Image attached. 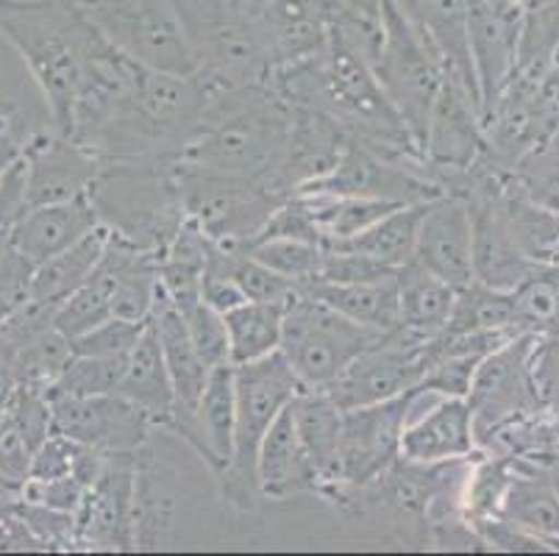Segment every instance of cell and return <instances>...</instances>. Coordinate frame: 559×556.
Wrapping results in <instances>:
<instances>
[{"mask_svg":"<svg viewBox=\"0 0 559 556\" xmlns=\"http://www.w3.org/2000/svg\"><path fill=\"white\" fill-rule=\"evenodd\" d=\"M289 106L267 84L221 90L176 153L179 165L228 181L287 192Z\"/></svg>","mask_w":559,"mask_h":556,"instance_id":"cell-1","label":"cell"},{"mask_svg":"<svg viewBox=\"0 0 559 556\" xmlns=\"http://www.w3.org/2000/svg\"><path fill=\"white\" fill-rule=\"evenodd\" d=\"M0 37L23 59L50 122L68 137L100 34L73 0H0Z\"/></svg>","mask_w":559,"mask_h":556,"instance_id":"cell-2","label":"cell"},{"mask_svg":"<svg viewBox=\"0 0 559 556\" xmlns=\"http://www.w3.org/2000/svg\"><path fill=\"white\" fill-rule=\"evenodd\" d=\"M90 201L111 234L145 251H165L187 221L173 178V159H100Z\"/></svg>","mask_w":559,"mask_h":556,"instance_id":"cell-3","label":"cell"},{"mask_svg":"<svg viewBox=\"0 0 559 556\" xmlns=\"http://www.w3.org/2000/svg\"><path fill=\"white\" fill-rule=\"evenodd\" d=\"M296 370L289 367L282 351L264 356L259 362L237 365V428H234V457L217 484L231 507L253 512L262 504L257 478L259 446L267 428L276 423L289 406V401L301 392Z\"/></svg>","mask_w":559,"mask_h":556,"instance_id":"cell-4","label":"cell"},{"mask_svg":"<svg viewBox=\"0 0 559 556\" xmlns=\"http://www.w3.org/2000/svg\"><path fill=\"white\" fill-rule=\"evenodd\" d=\"M384 334L388 331L357 323L323 300L298 293L287 304L278 351L296 370L304 390H329L345 367Z\"/></svg>","mask_w":559,"mask_h":556,"instance_id":"cell-5","label":"cell"},{"mask_svg":"<svg viewBox=\"0 0 559 556\" xmlns=\"http://www.w3.org/2000/svg\"><path fill=\"white\" fill-rule=\"evenodd\" d=\"M126 56L167 73H198V56L173 0H73Z\"/></svg>","mask_w":559,"mask_h":556,"instance_id":"cell-6","label":"cell"},{"mask_svg":"<svg viewBox=\"0 0 559 556\" xmlns=\"http://www.w3.org/2000/svg\"><path fill=\"white\" fill-rule=\"evenodd\" d=\"M381 9H384V39L373 61V73L424 153L431 106L443 84L445 68L440 56L412 28L395 0H381Z\"/></svg>","mask_w":559,"mask_h":556,"instance_id":"cell-7","label":"cell"},{"mask_svg":"<svg viewBox=\"0 0 559 556\" xmlns=\"http://www.w3.org/2000/svg\"><path fill=\"white\" fill-rule=\"evenodd\" d=\"M535 331H523L485 356L476 367L465 401L474 415L476 442L501 423L515 421L528 412L543 410L532 376V354L537 345Z\"/></svg>","mask_w":559,"mask_h":556,"instance_id":"cell-8","label":"cell"},{"mask_svg":"<svg viewBox=\"0 0 559 556\" xmlns=\"http://www.w3.org/2000/svg\"><path fill=\"white\" fill-rule=\"evenodd\" d=\"M426 370V340L399 326L350 362L326 392L343 410L381 404L415 390L424 381Z\"/></svg>","mask_w":559,"mask_h":556,"instance_id":"cell-9","label":"cell"},{"mask_svg":"<svg viewBox=\"0 0 559 556\" xmlns=\"http://www.w3.org/2000/svg\"><path fill=\"white\" fill-rule=\"evenodd\" d=\"M53 431L109 453H136L156 435V421L120 392L62 395L50 392Z\"/></svg>","mask_w":559,"mask_h":556,"instance_id":"cell-10","label":"cell"},{"mask_svg":"<svg viewBox=\"0 0 559 556\" xmlns=\"http://www.w3.org/2000/svg\"><path fill=\"white\" fill-rule=\"evenodd\" d=\"M523 9L518 0H467V45L481 95V120L521 64Z\"/></svg>","mask_w":559,"mask_h":556,"instance_id":"cell-11","label":"cell"},{"mask_svg":"<svg viewBox=\"0 0 559 556\" xmlns=\"http://www.w3.org/2000/svg\"><path fill=\"white\" fill-rule=\"evenodd\" d=\"M136 453H109L104 473L86 489L75 512L79 548L136 551Z\"/></svg>","mask_w":559,"mask_h":556,"instance_id":"cell-12","label":"cell"},{"mask_svg":"<svg viewBox=\"0 0 559 556\" xmlns=\"http://www.w3.org/2000/svg\"><path fill=\"white\" fill-rule=\"evenodd\" d=\"M412 390L343 415V487H368L401 457Z\"/></svg>","mask_w":559,"mask_h":556,"instance_id":"cell-13","label":"cell"},{"mask_svg":"<svg viewBox=\"0 0 559 556\" xmlns=\"http://www.w3.org/2000/svg\"><path fill=\"white\" fill-rule=\"evenodd\" d=\"M474 415L465 398H449L415 387L409 401L401 457L412 462H449L479 457Z\"/></svg>","mask_w":559,"mask_h":556,"instance_id":"cell-14","label":"cell"},{"mask_svg":"<svg viewBox=\"0 0 559 556\" xmlns=\"http://www.w3.org/2000/svg\"><path fill=\"white\" fill-rule=\"evenodd\" d=\"M485 153V120L481 104L456 75L445 73L431 106L424 140V159L440 181L443 173L467 170Z\"/></svg>","mask_w":559,"mask_h":556,"instance_id":"cell-15","label":"cell"},{"mask_svg":"<svg viewBox=\"0 0 559 556\" xmlns=\"http://www.w3.org/2000/svg\"><path fill=\"white\" fill-rule=\"evenodd\" d=\"M28 162V201L32 206L75 201L90 196L100 173V159L59 131H37L23 142Z\"/></svg>","mask_w":559,"mask_h":556,"instance_id":"cell-16","label":"cell"},{"mask_svg":"<svg viewBox=\"0 0 559 556\" xmlns=\"http://www.w3.org/2000/svg\"><path fill=\"white\" fill-rule=\"evenodd\" d=\"M412 262L424 264L456 289L474 282V221L460 196L426 203Z\"/></svg>","mask_w":559,"mask_h":556,"instance_id":"cell-17","label":"cell"},{"mask_svg":"<svg viewBox=\"0 0 559 556\" xmlns=\"http://www.w3.org/2000/svg\"><path fill=\"white\" fill-rule=\"evenodd\" d=\"M350 140L354 134L348 126L329 111L307 104H289V140L287 162H284L289 190L296 192L332 176L343 162Z\"/></svg>","mask_w":559,"mask_h":556,"instance_id":"cell-18","label":"cell"},{"mask_svg":"<svg viewBox=\"0 0 559 556\" xmlns=\"http://www.w3.org/2000/svg\"><path fill=\"white\" fill-rule=\"evenodd\" d=\"M234 428H237V365L226 362L212 367L195 417L173 437L185 442L210 468L212 476L221 478L231 465Z\"/></svg>","mask_w":559,"mask_h":556,"instance_id":"cell-19","label":"cell"},{"mask_svg":"<svg viewBox=\"0 0 559 556\" xmlns=\"http://www.w3.org/2000/svg\"><path fill=\"white\" fill-rule=\"evenodd\" d=\"M293 404V401H289ZM257 478L262 501H289L298 496H323V478L298 435L293 412L276 417L259 446Z\"/></svg>","mask_w":559,"mask_h":556,"instance_id":"cell-20","label":"cell"},{"mask_svg":"<svg viewBox=\"0 0 559 556\" xmlns=\"http://www.w3.org/2000/svg\"><path fill=\"white\" fill-rule=\"evenodd\" d=\"M151 326H154L156 336H159L162 356H165L173 390H176V412H173L167 431L179 435L181 428L195 417L198 401H201L203 387L210 381L212 367L210 362L203 359L201 351H198L195 340H192L190 329L185 323V315L176 306H162L159 312L154 315V320H151Z\"/></svg>","mask_w":559,"mask_h":556,"instance_id":"cell-21","label":"cell"},{"mask_svg":"<svg viewBox=\"0 0 559 556\" xmlns=\"http://www.w3.org/2000/svg\"><path fill=\"white\" fill-rule=\"evenodd\" d=\"M98 226L104 223H100V214L90 196L75 198V201L45 203V206H32L23 214V221L12 232V245L34 264H43L45 259L68 251L75 242L90 237Z\"/></svg>","mask_w":559,"mask_h":556,"instance_id":"cell-22","label":"cell"},{"mask_svg":"<svg viewBox=\"0 0 559 556\" xmlns=\"http://www.w3.org/2000/svg\"><path fill=\"white\" fill-rule=\"evenodd\" d=\"M298 435L323 478V496L329 504L343 489V415L345 410L326 390H301L293 404Z\"/></svg>","mask_w":559,"mask_h":556,"instance_id":"cell-23","label":"cell"},{"mask_svg":"<svg viewBox=\"0 0 559 556\" xmlns=\"http://www.w3.org/2000/svg\"><path fill=\"white\" fill-rule=\"evenodd\" d=\"M512 465L515 473L496 518L510 520L546 540L551 551H559V489L554 465L535 459H512Z\"/></svg>","mask_w":559,"mask_h":556,"instance_id":"cell-24","label":"cell"},{"mask_svg":"<svg viewBox=\"0 0 559 556\" xmlns=\"http://www.w3.org/2000/svg\"><path fill=\"white\" fill-rule=\"evenodd\" d=\"M115 392H120L123 398L134 401L140 410L148 412L159 428L170 426L173 412H176V390H173L170 370H167L165 356H162L154 326L145 329L134 351L126 356L123 376H120V385Z\"/></svg>","mask_w":559,"mask_h":556,"instance_id":"cell-25","label":"cell"},{"mask_svg":"<svg viewBox=\"0 0 559 556\" xmlns=\"http://www.w3.org/2000/svg\"><path fill=\"white\" fill-rule=\"evenodd\" d=\"M460 289L445 279L409 262L399 270V326L420 340H431L445 331L454 315Z\"/></svg>","mask_w":559,"mask_h":556,"instance_id":"cell-26","label":"cell"},{"mask_svg":"<svg viewBox=\"0 0 559 556\" xmlns=\"http://www.w3.org/2000/svg\"><path fill=\"white\" fill-rule=\"evenodd\" d=\"M298 293L323 300L357 323L373 326L379 331L399 329V273L357 284H329L309 279L298 284Z\"/></svg>","mask_w":559,"mask_h":556,"instance_id":"cell-27","label":"cell"},{"mask_svg":"<svg viewBox=\"0 0 559 556\" xmlns=\"http://www.w3.org/2000/svg\"><path fill=\"white\" fill-rule=\"evenodd\" d=\"M426 203H412V206H399L388 212L373 226L365 228L362 234L340 242L323 245L326 251H348L368 257L388 268H406L415 259V245H418L420 217H424Z\"/></svg>","mask_w":559,"mask_h":556,"instance_id":"cell-28","label":"cell"},{"mask_svg":"<svg viewBox=\"0 0 559 556\" xmlns=\"http://www.w3.org/2000/svg\"><path fill=\"white\" fill-rule=\"evenodd\" d=\"M109 237V228L98 226L90 237L75 242L73 248L37 264V273H34V298L48 300V304L56 306L62 304L64 298H70L95 273L98 262L104 259Z\"/></svg>","mask_w":559,"mask_h":556,"instance_id":"cell-29","label":"cell"},{"mask_svg":"<svg viewBox=\"0 0 559 556\" xmlns=\"http://www.w3.org/2000/svg\"><path fill=\"white\" fill-rule=\"evenodd\" d=\"M284 315L287 304H267V300H246L223 315L234 365H248L276 354L282 348Z\"/></svg>","mask_w":559,"mask_h":556,"instance_id":"cell-30","label":"cell"},{"mask_svg":"<svg viewBox=\"0 0 559 556\" xmlns=\"http://www.w3.org/2000/svg\"><path fill=\"white\" fill-rule=\"evenodd\" d=\"M445 331H501V334H523L518 320L515 295L492 289L487 284L471 282L456 295L454 315Z\"/></svg>","mask_w":559,"mask_h":556,"instance_id":"cell-31","label":"cell"},{"mask_svg":"<svg viewBox=\"0 0 559 556\" xmlns=\"http://www.w3.org/2000/svg\"><path fill=\"white\" fill-rule=\"evenodd\" d=\"M70 359H73L70 336H64L56 326H50L43 334H37L34 340L20 345L9 356V365H12V374L17 379V385H34L50 390L59 381V376L64 374V367L70 365Z\"/></svg>","mask_w":559,"mask_h":556,"instance_id":"cell-32","label":"cell"},{"mask_svg":"<svg viewBox=\"0 0 559 556\" xmlns=\"http://www.w3.org/2000/svg\"><path fill=\"white\" fill-rule=\"evenodd\" d=\"M246 251L296 284L318 279L326 259L323 245L304 242V239H262V242L246 245Z\"/></svg>","mask_w":559,"mask_h":556,"instance_id":"cell-33","label":"cell"},{"mask_svg":"<svg viewBox=\"0 0 559 556\" xmlns=\"http://www.w3.org/2000/svg\"><path fill=\"white\" fill-rule=\"evenodd\" d=\"M126 359H106V356H81L73 354L64 374L59 376L50 392L62 395H104L115 392L123 376Z\"/></svg>","mask_w":559,"mask_h":556,"instance_id":"cell-34","label":"cell"},{"mask_svg":"<svg viewBox=\"0 0 559 556\" xmlns=\"http://www.w3.org/2000/svg\"><path fill=\"white\" fill-rule=\"evenodd\" d=\"M518 181L543 206L559 212V129L515 165Z\"/></svg>","mask_w":559,"mask_h":556,"instance_id":"cell-35","label":"cell"},{"mask_svg":"<svg viewBox=\"0 0 559 556\" xmlns=\"http://www.w3.org/2000/svg\"><path fill=\"white\" fill-rule=\"evenodd\" d=\"M231 273L237 279V284L242 287L248 300H267V304H289V300L298 295V284L287 275L276 273L273 268H267L264 262H259L257 257L246 251V248H237L231 259Z\"/></svg>","mask_w":559,"mask_h":556,"instance_id":"cell-36","label":"cell"},{"mask_svg":"<svg viewBox=\"0 0 559 556\" xmlns=\"http://www.w3.org/2000/svg\"><path fill=\"white\" fill-rule=\"evenodd\" d=\"M151 323H136V320L126 318H109L100 326L90 329L86 334L70 340L73 343V354L81 356H106V359H126L140 343V336L145 334Z\"/></svg>","mask_w":559,"mask_h":556,"instance_id":"cell-37","label":"cell"},{"mask_svg":"<svg viewBox=\"0 0 559 556\" xmlns=\"http://www.w3.org/2000/svg\"><path fill=\"white\" fill-rule=\"evenodd\" d=\"M17 514L25 520V527L37 534L45 551H75L79 548V527H75V514L62 512V509L45 507L20 498Z\"/></svg>","mask_w":559,"mask_h":556,"instance_id":"cell-38","label":"cell"},{"mask_svg":"<svg viewBox=\"0 0 559 556\" xmlns=\"http://www.w3.org/2000/svg\"><path fill=\"white\" fill-rule=\"evenodd\" d=\"M181 315H185L187 329H190L198 351H201L203 359L210 362V367L231 362V348H228V331H226V318H223V312L212 309V306L201 298L198 304H192L190 309H185Z\"/></svg>","mask_w":559,"mask_h":556,"instance_id":"cell-39","label":"cell"},{"mask_svg":"<svg viewBox=\"0 0 559 556\" xmlns=\"http://www.w3.org/2000/svg\"><path fill=\"white\" fill-rule=\"evenodd\" d=\"M34 273L37 264L9 245V251L0 259V320L34 298Z\"/></svg>","mask_w":559,"mask_h":556,"instance_id":"cell-40","label":"cell"},{"mask_svg":"<svg viewBox=\"0 0 559 556\" xmlns=\"http://www.w3.org/2000/svg\"><path fill=\"white\" fill-rule=\"evenodd\" d=\"M481 359H485V356H465V354L440 356V359L431 362L424 381H420L418 387H426V390L440 392V395H449V398H465Z\"/></svg>","mask_w":559,"mask_h":556,"instance_id":"cell-41","label":"cell"},{"mask_svg":"<svg viewBox=\"0 0 559 556\" xmlns=\"http://www.w3.org/2000/svg\"><path fill=\"white\" fill-rule=\"evenodd\" d=\"M471 527L485 540L487 551H507V554H546V551H551L546 540L504 518L471 520Z\"/></svg>","mask_w":559,"mask_h":556,"instance_id":"cell-42","label":"cell"},{"mask_svg":"<svg viewBox=\"0 0 559 556\" xmlns=\"http://www.w3.org/2000/svg\"><path fill=\"white\" fill-rule=\"evenodd\" d=\"M28 209H32V201H28V162L20 151L0 176V228L14 232V226L23 221Z\"/></svg>","mask_w":559,"mask_h":556,"instance_id":"cell-43","label":"cell"},{"mask_svg":"<svg viewBox=\"0 0 559 556\" xmlns=\"http://www.w3.org/2000/svg\"><path fill=\"white\" fill-rule=\"evenodd\" d=\"M81 442L70 440V437L59 435V431H50L45 437L43 446L34 451L32 459V476L28 478H62L70 476L75 471V462H79Z\"/></svg>","mask_w":559,"mask_h":556,"instance_id":"cell-44","label":"cell"},{"mask_svg":"<svg viewBox=\"0 0 559 556\" xmlns=\"http://www.w3.org/2000/svg\"><path fill=\"white\" fill-rule=\"evenodd\" d=\"M532 376L546 410H559V334L537 336L532 354Z\"/></svg>","mask_w":559,"mask_h":556,"instance_id":"cell-45","label":"cell"},{"mask_svg":"<svg viewBox=\"0 0 559 556\" xmlns=\"http://www.w3.org/2000/svg\"><path fill=\"white\" fill-rule=\"evenodd\" d=\"M0 551H45L37 534L25 527V520L17 512L0 518Z\"/></svg>","mask_w":559,"mask_h":556,"instance_id":"cell-46","label":"cell"},{"mask_svg":"<svg viewBox=\"0 0 559 556\" xmlns=\"http://www.w3.org/2000/svg\"><path fill=\"white\" fill-rule=\"evenodd\" d=\"M23 142L25 137H17L14 134V129L9 131L3 140H0V176H3V170H7L9 165H12V159L17 156L20 151H23Z\"/></svg>","mask_w":559,"mask_h":556,"instance_id":"cell-47","label":"cell"},{"mask_svg":"<svg viewBox=\"0 0 559 556\" xmlns=\"http://www.w3.org/2000/svg\"><path fill=\"white\" fill-rule=\"evenodd\" d=\"M14 387H17V379H14L12 374V365H9L7 356L0 354V404H7L9 395L14 392Z\"/></svg>","mask_w":559,"mask_h":556,"instance_id":"cell-48","label":"cell"},{"mask_svg":"<svg viewBox=\"0 0 559 556\" xmlns=\"http://www.w3.org/2000/svg\"><path fill=\"white\" fill-rule=\"evenodd\" d=\"M14 129V115H0V140Z\"/></svg>","mask_w":559,"mask_h":556,"instance_id":"cell-49","label":"cell"},{"mask_svg":"<svg viewBox=\"0 0 559 556\" xmlns=\"http://www.w3.org/2000/svg\"><path fill=\"white\" fill-rule=\"evenodd\" d=\"M9 245H12V232H9V228H0V259L9 251Z\"/></svg>","mask_w":559,"mask_h":556,"instance_id":"cell-50","label":"cell"},{"mask_svg":"<svg viewBox=\"0 0 559 556\" xmlns=\"http://www.w3.org/2000/svg\"><path fill=\"white\" fill-rule=\"evenodd\" d=\"M0 115H14V104L7 98H0Z\"/></svg>","mask_w":559,"mask_h":556,"instance_id":"cell-51","label":"cell"},{"mask_svg":"<svg viewBox=\"0 0 559 556\" xmlns=\"http://www.w3.org/2000/svg\"><path fill=\"white\" fill-rule=\"evenodd\" d=\"M554 417H557V457H559V410H554ZM559 465V462H557Z\"/></svg>","mask_w":559,"mask_h":556,"instance_id":"cell-52","label":"cell"},{"mask_svg":"<svg viewBox=\"0 0 559 556\" xmlns=\"http://www.w3.org/2000/svg\"><path fill=\"white\" fill-rule=\"evenodd\" d=\"M554 482H557V489H559V465H554Z\"/></svg>","mask_w":559,"mask_h":556,"instance_id":"cell-53","label":"cell"}]
</instances>
